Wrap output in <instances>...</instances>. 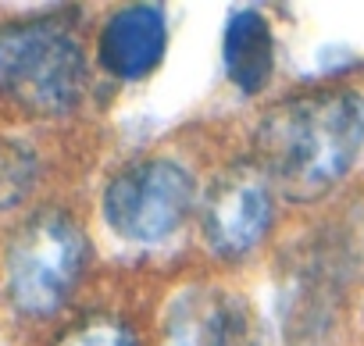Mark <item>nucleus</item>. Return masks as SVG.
<instances>
[{"label": "nucleus", "mask_w": 364, "mask_h": 346, "mask_svg": "<svg viewBox=\"0 0 364 346\" xmlns=\"http://www.w3.org/2000/svg\"><path fill=\"white\" fill-rule=\"evenodd\" d=\"M257 164L289 200L325 197L364 150V97L321 90L279 104L257 125Z\"/></svg>", "instance_id": "nucleus-1"}, {"label": "nucleus", "mask_w": 364, "mask_h": 346, "mask_svg": "<svg viewBox=\"0 0 364 346\" xmlns=\"http://www.w3.org/2000/svg\"><path fill=\"white\" fill-rule=\"evenodd\" d=\"M0 93L36 114H65L86 93L79 40L54 18L0 26Z\"/></svg>", "instance_id": "nucleus-2"}, {"label": "nucleus", "mask_w": 364, "mask_h": 346, "mask_svg": "<svg viewBox=\"0 0 364 346\" xmlns=\"http://www.w3.org/2000/svg\"><path fill=\"white\" fill-rule=\"evenodd\" d=\"M82 229L61 211H43L29 218L8 247V300L29 318H47L65 307V300L82 279Z\"/></svg>", "instance_id": "nucleus-3"}, {"label": "nucleus", "mask_w": 364, "mask_h": 346, "mask_svg": "<svg viewBox=\"0 0 364 346\" xmlns=\"http://www.w3.org/2000/svg\"><path fill=\"white\" fill-rule=\"evenodd\" d=\"M197 204V183L178 161L150 157L139 161L107 183L104 222L125 243L154 247L171 239L186 225Z\"/></svg>", "instance_id": "nucleus-4"}, {"label": "nucleus", "mask_w": 364, "mask_h": 346, "mask_svg": "<svg viewBox=\"0 0 364 346\" xmlns=\"http://www.w3.org/2000/svg\"><path fill=\"white\" fill-rule=\"evenodd\" d=\"M275 204L268 179L250 168H232L204 197V236L218 257L250 254L272 229Z\"/></svg>", "instance_id": "nucleus-5"}, {"label": "nucleus", "mask_w": 364, "mask_h": 346, "mask_svg": "<svg viewBox=\"0 0 364 346\" xmlns=\"http://www.w3.org/2000/svg\"><path fill=\"white\" fill-rule=\"evenodd\" d=\"M164 346H250V314L240 296L218 286L178 289L161 321Z\"/></svg>", "instance_id": "nucleus-6"}, {"label": "nucleus", "mask_w": 364, "mask_h": 346, "mask_svg": "<svg viewBox=\"0 0 364 346\" xmlns=\"http://www.w3.org/2000/svg\"><path fill=\"white\" fill-rule=\"evenodd\" d=\"M168 50V18L157 4H129L114 11L100 33L97 54L114 79H146Z\"/></svg>", "instance_id": "nucleus-7"}, {"label": "nucleus", "mask_w": 364, "mask_h": 346, "mask_svg": "<svg viewBox=\"0 0 364 346\" xmlns=\"http://www.w3.org/2000/svg\"><path fill=\"white\" fill-rule=\"evenodd\" d=\"M222 61H225V75L229 82L254 97L272 82L275 72V40H272V26L257 8H240L229 15L225 33H222Z\"/></svg>", "instance_id": "nucleus-8"}, {"label": "nucleus", "mask_w": 364, "mask_h": 346, "mask_svg": "<svg viewBox=\"0 0 364 346\" xmlns=\"http://www.w3.org/2000/svg\"><path fill=\"white\" fill-rule=\"evenodd\" d=\"M36 183V153L18 139H0V211L15 207Z\"/></svg>", "instance_id": "nucleus-9"}, {"label": "nucleus", "mask_w": 364, "mask_h": 346, "mask_svg": "<svg viewBox=\"0 0 364 346\" xmlns=\"http://www.w3.org/2000/svg\"><path fill=\"white\" fill-rule=\"evenodd\" d=\"M58 346H136V335L118 318H86L68 328Z\"/></svg>", "instance_id": "nucleus-10"}]
</instances>
